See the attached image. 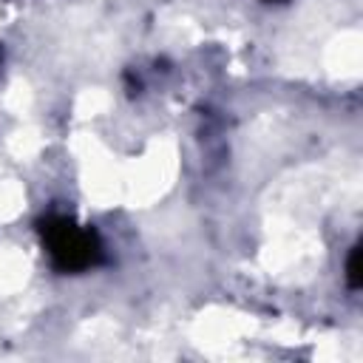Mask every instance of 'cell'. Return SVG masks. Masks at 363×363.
<instances>
[{
    "mask_svg": "<svg viewBox=\"0 0 363 363\" xmlns=\"http://www.w3.org/2000/svg\"><path fill=\"white\" fill-rule=\"evenodd\" d=\"M43 247L60 272H85L102 264V241L91 227L77 224L68 216H48L40 221Z\"/></svg>",
    "mask_w": 363,
    "mask_h": 363,
    "instance_id": "cell-1",
    "label": "cell"
},
{
    "mask_svg": "<svg viewBox=\"0 0 363 363\" xmlns=\"http://www.w3.org/2000/svg\"><path fill=\"white\" fill-rule=\"evenodd\" d=\"M346 281L352 289H360V247H352L346 261Z\"/></svg>",
    "mask_w": 363,
    "mask_h": 363,
    "instance_id": "cell-2",
    "label": "cell"
}]
</instances>
